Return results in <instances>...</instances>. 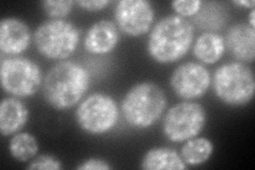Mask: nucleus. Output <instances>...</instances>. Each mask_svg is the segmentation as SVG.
<instances>
[{"instance_id":"1","label":"nucleus","mask_w":255,"mask_h":170,"mask_svg":"<svg viewBox=\"0 0 255 170\" xmlns=\"http://www.w3.org/2000/svg\"><path fill=\"white\" fill-rule=\"evenodd\" d=\"M90 86L85 67L71 61H62L47 72L43 81L46 102L55 110H67L82 99Z\"/></svg>"},{"instance_id":"2","label":"nucleus","mask_w":255,"mask_h":170,"mask_svg":"<svg viewBox=\"0 0 255 170\" xmlns=\"http://www.w3.org/2000/svg\"><path fill=\"white\" fill-rule=\"evenodd\" d=\"M194 42V27L184 17L174 14L162 18L151 30L148 52L161 64L177 62L184 56Z\"/></svg>"},{"instance_id":"3","label":"nucleus","mask_w":255,"mask_h":170,"mask_svg":"<svg viewBox=\"0 0 255 170\" xmlns=\"http://www.w3.org/2000/svg\"><path fill=\"white\" fill-rule=\"evenodd\" d=\"M167 107L165 92L153 82L132 86L122 102V111L130 126L145 129L161 118Z\"/></svg>"},{"instance_id":"4","label":"nucleus","mask_w":255,"mask_h":170,"mask_svg":"<svg viewBox=\"0 0 255 170\" xmlns=\"http://www.w3.org/2000/svg\"><path fill=\"white\" fill-rule=\"evenodd\" d=\"M213 87L215 94L223 103L241 107L253 99L254 74L245 63H228L215 71Z\"/></svg>"},{"instance_id":"5","label":"nucleus","mask_w":255,"mask_h":170,"mask_svg":"<svg viewBox=\"0 0 255 170\" xmlns=\"http://www.w3.org/2000/svg\"><path fill=\"white\" fill-rule=\"evenodd\" d=\"M80 40V31L65 19H49L39 25L34 33L36 49L51 60L67 59L74 53Z\"/></svg>"},{"instance_id":"6","label":"nucleus","mask_w":255,"mask_h":170,"mask_svg":"<svg viewBox=\"0 0 255 170\" xmlns=\"http://www.w3.org/2000/svg\"><path fill=\"white\" fill-rule=\"evenodd\" d=\"M118 107L111 96L95 93L85 98L76 111V120L83 131L98 135L111 131L118 121Z\"/></svg>"},{"instance_id":"7","label":"nucleus","mask_w":255,"mask_h":170,"mask_svg":"<svg viewBox=\"0 0 255 170\" xmlns=\"http://www.w3.org/2000/svg\"><path fill=\"white\" fill-rule=\"evenodd\" d=\"M206 123V112L196 102H180L173 105L163 120V131L173 143L186 142L198 136Z\"/></svg>"},{"instance_id":"8","label":"nucleus","mask_w":255,"mask_h":170,"mask_svg":"<svg viewBox=\"0 0 255 170\" xmlns=\"http://www.w3.org/2000/svg\"><path fill=\"white\" fill-rule=\"evenodd\" d=\"M1 86L14 97H30L42 85V72L38 65L26 58H7L1 61Z\"/></svg>"},{"instance_id":"9","label":"nucleus","mask_w":255,"mask_h":170,"mask_svg":"<svg viewBox=\"0 0 255 170\" xmlns=\"http://www.w3.org/2000/svg\"><path fill=\"white\" fill-rule=\"evenodd\" d=\"M211 82L209 70L196 62L181 64L170 77V85L174 94L187 101L202 97L209 90Z\"/></svg>"},{"instance_id":"10","label":"nucleus","mask_w":255,"mask_h":170,"mask_svg":"<svg viewBox=\"0 0 255 170\" xmlns=\"http://www.w3.org/2000/svg\"><path fill=\"white\" fill-rule=\"evenodd\" d=\"M116 26L130 36H140L150 30L154 19L153 6L146 0H122L115 7Z\"/></svg>"},{"instance_id":"11","label":"nucleus","mask_w":255,"mask_h":170,"mask_svg":"<svg viewBox=\"0 0 255 170\" xmlns=\"http://www.w3.org/2000/svg\"><path fill=\"white\" fill-rule=\"evenodd\" d=\"M31 32L25 21L7 17L0 22V49L5 54L17 55L29 47Z\"/></svg>"},{"instance_id":"12","label":"nucleus","mask_w":255,"mask_h":170,"mask_svg":"<svg viewBox=\"0 0 255 170\" xmlns=\"http://www.w3.org/2000/svg\"><path fill=\"white\" fill-rule=\"evenodd\" d=\"M226 48L241 63H252L255 58V29L248 23L239 22L227 33Z\"/></svg>"},{"instance_id":"13","label":"nucleus","mask_w":255,"mask_h":170,"mask_svg":"<svg viewBox=\"0 0 255 170\" xmlns=\"http://www.w3.org/2000/svg\"><path fill=\"white\" fill-rule=\"evenodd\" d=\"M119 40L118 27L109 19L95 22L84 38V47L93 54H107L114 50Z\"/></svg>"},{"instance_id":"14","label":"nucleus","mask_w":255,"mask_h":170,"mask_svg":"<svg viewBox=\"0 0 255 170\" xmlns=\"http://www.w3.org/2000/svg\"><path fill=\"white\" fill-rule=\"evenodd\" d=\"M29 111L20 100L7 97L0 105V131L3 136L18 133L27 124Z\"/></svg>"},{"instance_id":"15","label":"nucleus","mask_w":255,"mask_h":170,"mask_svg":"<svg viewBox=\"0 0 255 170\" xmlns=\"http://www.w3.org/2000/svg\"><path fill=\"white\" fill-rule=\"evenodd\" d=\"M141 168L145 170H183L185 162L174 149L152 148L145 153L141 160Z\"/></svg>"},{"instance_id":"16","label":"nucleus","mask_w":255,"mask_h":170,"mask_svg":"<svg viewBox=\"0 0 255 170\" xmlns=\"http://www.w3.org/2000/svg\"><path fill=\"white\" fill-rule=\"evenodd\" d=\"M226 51V42L221 35L214 32H205L196 40L194 54L204 64L217 63Z\"/></svg>"},{"instance_id":"17","label":"nucleus","mask_w":255,"mask_h":170,"mask_svg":"<svg viewBox=\"0 0 255 170\" xmlns=\"http://www.w3.org/2000/svg\"><path fill=\"white\" fill-rule=\"evenodd\" d=\"M214 151L213 143L205 137H194L185 142L181 149V157L185 164L199 166L209 160Z\"/></svg>"},{"instance_id":"18","label":"nucleus","mask_w":255,"mask_h":170,"mask_svg":"<svg viewBox=\"0 0 255 170\" xmlns=\"http://www.w3.org/2000/svg\"><path fill=\"white\" fill-rule=\"evenodd\" d=\"M11 156L19 162L33 160L38 152V143L34 135L27 132L16 133L10 141Z\"/></svg>"},{"instance_id":"19","label":"nucleus","mask_w":255,"mask_h":170,"mask_svg":"<svg viewBox=\"0 0 255 170\" xmlns=\"http://www.w3.org/2000/svg\"><path fill=\"white\" fill-rule=\"evenodd\" d=\"M75 3L76 2L71 0H60V1L46 0L41 4L45 13L51 17V19H64V17L70 14Z\"/></svg>"},{"instance_id":"20","label":"nucleus","mask_w":255,"mask_h":170,"mask_svg":"<svg viewBox=\"0 0 255 170\" xmlns=\"http://www.w3.org/2000/svg\"><path fill=\"white\" fill-rule=\"evenodd\" d=\"M31 170H59L63 168L61 161L53 156L42 155L35 157L27 167Z\"/></svg>"},{"instance_id":"21","label":"nucleus","mask_w":255,"mask_h":170,"mask_svg":"<svg viewBox=\"0 0 255 170\" xmlns=\"http://www.w3.org/2000/svg\"><path fill=\"white\" fill-rule=\"evenodd\" d=\"M202 2L200 0H175L171 2L173 10L181 17H188L197 14L200 10Z\"/></svg>"},{"instance_id":"22","label":"nucleus","mask_w":255,"mask_h":170,"mask_svg":"<svg viewBox=\"0 0 255 170\" xmlns=\"http://www.w3.org/2000/svg\"><path fill=\"white\" fill-rule=\"evenodd\" d=\"M112 166L108 164V162L97 158H91L82 162L81 165H79L77 169L79 170H109Z\"/></svg>"},{"instance_id":"23","label":"nucleus","mask_w":255,"mask_h":170,"mask_svg":"<svg viewBox=\"0 0 255 170\" xmlns=\"http://www.w3.org/2000/svg\"><path fill=\"white\" fill-rule=\"evenodd\" d=\"M76 3L86 11L98 12L105 9L110 1L108 0H81V1H77Z\"/></svg>"},{"instance_id":"24","label":"nucleus","mask_w":255,"mask_h":170,"mask_svg":"<svg viewBox=\"0 0 255 170\" xmlns=\"http://www.w3.org/2000/svg\"><path fill=\"white\" fill-rule=\"evenodd\" d=\"M234 4L238 5V6H245V7H252L255 5V2L253 0H235L233 1Z\"/></svg>"},{"instance_id":"25","label":"nucleus","mask_w":255,"mask_h":170,"mask_svg":"<svg viewBox=\"0 0 255 170\" xmlns=\"http://www.w3.org/2000/svg\"><path fill=\"white\" fill-rule=\"evenodd\" d=\"M250 26L252 28L255 27V10L254 9H252L250 13Z\"/></svg>"}]
</instances>
